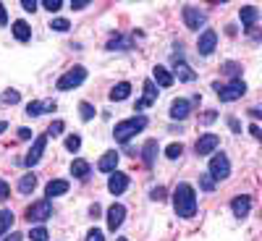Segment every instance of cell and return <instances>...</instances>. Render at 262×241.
<instances>
[{"instance_id":"cell-1","label":"cell","mask_w":262,"mask_h":241,"mask_svg":"<svg viewBox=\"0 0 262 241\" xmlns=\"http://www.w3.org/2000/svg\"><path fill=\"white\" fill-rule=\"evenodd\" d=\"M173 207H176L179 217H194V212H196V196H194V189L189 184H179L176 186V191H173Z\"/></svg>"},{"instance_id":"cell-2","label":"cell","mask_w":262,"mask_h":241,"mask_svg":"<svg viewBox=\"0 0 262 241\" xmlns=\"http://www.w3.org/2000/svg\"><path fill=\"white\" fill-rule=\"evenodd\" d=\"M144 126H147V118H144V116H131V118L116 123V131H113V134H116L118 142H128L134 134H139Z\"/></svg>"},{"instance_id":"cell-3","label":"cell","mask_w":262,"mask_h":241,"mask_svg":"<svg viewBox=\"0 0 262 241\" xmlns=\"http://www.w3.org/2000/svg\"><path fill=\"white\" fill-rule=\"evenodd\" d=\"M84 79H86V69L84 65H74V69H69L60 79H58V90L60 92H66V90H74V86H79V84H84Z\"/></svg>"},{"instance_id":"cell-4","label":"cell","mask_w":262,"mask_h":241,"mask_svg":"<svg viewBox=\"0 0 262 241\" xmlns=\"http://www.w3.org/2000/svg\"><path fill=\"white\" fill-rule=\"evenodd\" d=\"M215 90H217V97H221L223 102H233V100H242L244 92H247V84L242 79H233L231 84L221 86V84H215Z\"/></svg>"},{"instance_id":"cell-5","label":"cell","mask_w":262,"mask_h":241,"mask_svg":"<svg viewBox=\"0 0 262 241\" xmlns=\"http://www.w3.org/2000/svg\"><path fill=\"white\" fill-rule=\"evenodd\" d=\"M207 176H210L212 181H223V179L231 176V163H228V158L223 155V152L210 160V173H207Z\"/></svg>"},{"instance_id":"cell-6","label":"cell","mask_w":262,"mask_h":241,"mask_svg":"<svg viewBox=\"0 0 262 241\" xmlns=\"http://www.w3.org/2000/svg\"><path fill=\"white\" fill-rule=\"evenodd\" d=\"M53 215V207H50V200H42V202H34L27 207V221L29 223H39V221H48Z\"/></svg>"},{"instance_id":"cell-7","label":"cell","mask_w":262,"mask_h":241,"mask_svg":"<svg viewBox=\"0 0 262 241\" xmlns=\"http://www.w3.org/2000/svg\"><path fill=\"white\" fill-rule=\"evenodd\" d=\"M45 147H48V134H39V137L34 139L32 149L27 152L24 163H27V165H37V163H39V158H42V152H45Z\"/></svg>"},{"instance_id":"cell-8","label":"cell","mask_w":262,"mask_h":241,"mask_svg":"<svg viewBox=\"0 0 262 241\" xmlns=\"http://www.w3.org/2000/svg\"><path fill=\"white\" fill-rule=\"evenodd\" d=\"M221 144V139H217V134H202L200 139H196V144H194V149H196V155H210V152Z\"/></svg>"},{"instance_id":"cell-9","label":"cell","mask_w":262,"mask_h":241,"mask_svg":"<svg viewBox=\"0 0 262 241\" xmlns=\"http://www.w3.org/2000/svg\"><path fill=\"white\" fill-rule=\"evenodd\" d=\"M184 21H186L189 29H200L205 24V13L200 8H194V6H186L184 8Z\"/></svg>"},{"instance_id":"cell-10","label":"cell","mask_w":262,"mask_h":241,"mask_svg":"<svg viewBox=\"0 0 262 241\" xmlns=\"http://www.w3.org/2000/svg\"><path fill=\"white\" fill-rule=\"evenodd\" d=\"M123 217H126V207L123 205H113L111 210H107V228L118 231L123 226Z\"/></svg>"},{"instance_id":"cell-11","label":"cell","mask_w":262,"mask_h":241,"mask_svg":"<svg viewBox=\"0 0 262 241\" xmlns=\"http://www.w3.org/2000/svg\"><path fill=\"white\" fill-rule=\"evenodd\" d=\"M215 45H217V34H215L212 29H205V32L200 34V45H196V48H200V53H202V55H210V53L215 50Z\"/></svg>"},{"instance_id":"cell-12","label":"cell","mask_w":262,"mask_h":241,"mask_svg":"<svg viewBox=\"0 0 262 241\" xmlns=\"http://www.w3.org/2000/svg\"><path fill=\"white\" fill-rule=\"evenodd\" d=\"M107 189H111V194H123L128 189V176L121 173V170H113L111 181H107Z\"/></svg>"},{"instance_id":"cell-13","label":"cell","mask_w":262,"mask_h":241,"mask_svg":"<svg viewBox=\"0 0 262 241\" xmlns=\"http://www.w3.org/2000/svg\"><path fill=\"white\" fill-rule=\"evenodd\" d=\"M189 111H191V102H189V100H181V97H179V100L170 102V118H173V121H184V118L189 116Z\"/></svg>"},{"instance_id":"cell-14","label":"cell","mask_w":262,"mask_h":241,"mask_svg":"<svg viewBox=\"0 0 262 241\" xmlns=\"http://www.w3.org/2000/svg\"><path fill=\"white\" fill-rule=\"evenodd\" d=\"M155 100H158L155 81H144V97H142V100H137V111H144V107H149Z\"/></svg>"},{"instance_id":"cell-15","label":"cell","mask_w":262,"mask_h":241,"mask_svg":"<svg viewBox=\"0 0 262 241\" xmlns=\"http://www.w3.org/2000/svg\"><path fill=\"white\" fill-rule=\"evenodd\" d=\"M97 168H100L102 173H113V170L118 168V152H116V149L105 152V155L100 158V163H97Z\"/></svg>"},{"instance_id":"cell-16","label":"cell","mask_w":262,"mask_h":241,"mask_svg":"<svg viewBox=\"0 0 262 241\" xmlns=\"http://www.w3.org/2000/svg\"><path fill=\"white\" fill-rule=\"evenodd\" d=\"M231 210H233L236 217H247L249 210H252V200L249 196H236V200L231 202Z\"/></svg>"},{"instance_id":"cell-17","label":"cell","mask_w":262,"mask_h":241,"mask_svg":"<svg viewBox=\"0 0 262 241\" xmlns=\"http://www.w3.org/2000/svg\"><path fill=\"white\" fill-rule=\"evenodd\" d=\"M55 111V102H39V100H32L27 105V116H42V113H53Z\"/></svg>"},{"instance_id":"cell-18","label":"cell","mask_w":262,"mask_h":241,"mask_svg":"<svg viewBox=\"0 0 262 241\" xmlns=\"http://www.w3.org/2000/svg\"><path fill=\"white\" fill-rule=\"evenodd\" d=\"M69 191V181H63V179H53L48 186H45V194H48V200H53V196H60Z\"/></svg>"},{"instance_id":"cell-19","label":"cell","mask_w":262,"mask_h":241,"mask_svg":"<svg viewBox=\"0 0 262 241\" xmlns=\"http://www.w3.org/2000/svg\"><path fill=\"white\" fill-rule=\"evenodd\" d=\"M155 158H158V139H147L144 147H142V160H144V165H152V163H155Z\"/></svg>"},{"instance_id":"cell-20","label":"cell","mask_w":262,"mask_h":241,"mask_svg":"<svg viewBox=\"0 0 262 241\" xmlns=\"http://www.w3.org/2000/svg\"><path fill=\"white\" fill-rule=\"evenodd\" d=\"M13 37L18 42H29L32 39V29H29L27 21H13Z\"/></svg>"},{"instance_id":"cell-21","label":"cell","mask_w":262,"mask_h":241,"mask_svg":"<svg viewBox=\"0 0 262 241\" xmlns=\"http://www.w3.org/2000/svg\"><path fill=\"white\" fill-rule=\"evenodd\" d=\"M152 79H155L160 86H170V84H173V74L165 69V65H155V71H152Z\"/></svg>"},{"instance_id":"cell-22","label":"cell","mask_w":262,"mask_h":241,"mask_svg":"<svg viewBox=\"0 0 262 241\" xmlns=\"http://www.w3.org/2000/svg\"><path fill=\"white\" fill-rule=\"evenodd\" d=\"M128 92H131V84L128 81H121V84H116L113 90H111V100L113 102H121V100L128 97Z\"/></svg>"},{"instance_id":"cell-23","label":"cell","mask_w":262,"mask_h":241,"mask_svg":"<svg viewBox=\"0 0 262 241\" xmlns=\"http://www.w3.org/2000/svg\"><path fill=\"white\" fill-rule=\"evenodd\" d=\"M257 16H259V11H257L254 6H244V8H242V21H244V27H247V29L254 27Z\"/></svg>"},{"instance_id":"cell-24","label":"cell","mask_w":262,"mask_h":241,"mask_svg":"<svg viewBox=\"0 0 262 241\" xmlns=\"http://www.w3.org/2000/svg\"><path fill=\"white\" fill-rule=\"evenodd\" d=\"M71 176L86 179V176H90V163H86V160H74L71 163Z\"/></svg>"},{"instance_id":"cell-25","label":"cell","mask_w":262,"mask_h":241,"mask_svg":"<svg viewBox=\"0 0 262 241\" xmlns=\"http://www.w3.org/2000/svg\"><path fill=\"white\" fill-rule=\"evenodd\" d=\"M176 76H179L181 81H194V79H196V74L189 69L184 60H176Z\"/></svg>"},{"instance_id":"cell-26","label":"cell","mask_w":262,"mask_h":241,"mask_svg":"<svg viewBox=\"0 0 262 241\" xmlns=\"http://www.w3.org/2000/svg\"><path fill=\"white\" fill-rule=\"evenodd\" d=\"M34 186H37L34 173H29V176H21V181H18V191H21V194H32Z\"/></svg>"},{"instance_id":"cell-27","label":"cell","mask_w":262,"mask_h":241,"mask_svg":"<svg viewBox=\"0 0 262 241\" xmlns=\"http://www.w3.org/2000/svg\"><path fill=\"white\" fill-rule=\"evenodd\" d=\"M11 226H13V212L11 210H3V212H0V238L8 233Z\"/></svg>"},{"instance_id":"cell-28","label":"cell","mask_w":262,"mask_h":241,"mask_svg":"<svg viewBox=\"0 0 262 241\" xmlns=\"http://www.w3.org/2000/svg\"><path fill=\"white\" fill-rule=\"evenodd\" d=\"M181 152H184L181 142H173V144L165 147V158H168V160H179V158H181Z\"/></svg>"},{"instance_id":"cell-29","label":"cell","mask_w":262,"mask_h":241,"mask_svg":"<svg viewBox=\"0 0 262 241\" xmlns=\"http://www.w3.org/2000/svg\"><path fill=\"white\" fill-rule=\"evenodd\" d=\"M79 113H81V121H92L95 118V107L90 102H81L79 105Z\"/></svg>"},{"instance_id":"cell-30","label":"cell","mask_w":262,"mask_h":241,"mask_svg":"<svg viewBox=\"0 0 262 241\" xmlns=\"http://www.w3.org/2000/svg\"><path fill=\"white\" fill-rule=\"evenodd\" d=\"M116 48L128 50V48H131V42H128V39H123V37H113L111 42H107V50H116Z\"/></svg>"},{"instance_id":"cell-31","label":"cell","mask_w":262,"mask_h":241,"mask_svg":"<svg viewBox=\"0 0 262 241\" xmlns=\"http://www.w3.org/2000/svg\"><path fill=\"white\" fill-rule=\"evenodd\" d=\"M63 128H66L63 121H53L50 128H48V137H60V134H63Z\"/></svg>"},{"instance_id":"cell-32","label":"cell","mask_w":262,"mask_h":241,"mask_svg":"<svg viewBox=\"0 0 262 241\" xmlns=\"http://www.w3.org/2000/svg\"><path fill=\"white\" fill-rule=\"evenodd\" d=\"M50 29H55V32H69V21H66V18H53V21H50Z\"/></svg>"},{"instance_id":"cell-33","label":"cell","mask_w":262,"mask_h":241,"mask_svg":"<svg viewBox=\"0 0 262 241\" xmlns=\"http://www.w3.org/2000/svg\"><path fill=\"white\" fill-rule=\"evenodd\" d=\"M29 238H32V241H48V231L42 228V226H39V228H32Z\"/></svg>"},{"instance_id":"cell-34","label":"cell","mask_w":262,"mask_h":241,"mask_svg":"<svg viewBox=\"0 0 262 241\" xmlns=\"http://www.w3.org/2000/svg\"><path fill=\"white\" fill-rule=\"evenodd\" d=\"M81 147V137H76V134H71L69 139H66V149H71V152H76Z\"/></svg>"},{"instance_id":"cell-35","label":"cell","mask_w":262,"mask_h":241,"mask_svg":"<svg viewBox=\"0 0 262 241\" xmlns=\"http://www.w3.org/2000/svg\"><path fill=\"white\" fill-rule=\"evenodd\" d=\"M18 100H21V95H18L16 90H8V92L3 95V102H8V105H16Z\"/></svg>"},{"instance_id":"cell-36","label":"cell","mask_w":262,"mask_h":241,"mask_svg":"<svg viewBox=\"0 0 262 241\" xmlns=\"http://www.w3.org/2000/svg\"><path fill=\"white\" fill-rule=\"evenodd\" d=\"M200 186H202L205 191H212V189H215V181H212V179L207 176V173H205V176H200Z\"/></svg>"},{"instance_id":"cell-37","label":"cell","mask_w":262,"mask_h":241,"mask_svg":"<svg viewBox=\"0 0 262 241\" xmlns=\"http://www.w3.org/2000/svg\"><path fill=\"white\" fill-rule=\"evenodd\" d=\"M223 71H226L228 76H233V79H236V74L242 71V65H238V63H226V65H223Z\"/></svg>"},{"instance_id":"cell-38","label":"cell","mask_w":262,"mask_h":241,"mask_svg":"<svg viewBox=\"0 0 262 241\" xmlns=\"http://www.w3.org/2000/svg\"><path fill=\"white\" fill-rule=\"evenodd\" d=\"M86 241H105V236H102L100 228H92L90 233H86Z\"/></svg>"},{"instance_id":"cell-39","label":"cell","mask_w":262,"mask_h":241,"mask_svg":"<svg viewBox=\"0 0 262 241\" xmlns=\"http://www.w3.org/2000/svg\"><path fill=\"white\" fill-rule=\"evenodd\" d=\"M42 6H45V8L50 11V13H55V11H58V8H60L63 3H60V0H45V3H42Z\"/></svg>"},{"instance_id":"cell-40","label":"cell","mask_w":262,"mask_h":241,"mask_svg":"<svg viewBox=\"0 0 262 241\" xmlns=\"http://www.w3.org/2000/svg\"><path fill=\"white\" fill-rule=\"evenodd\" d=\"M152 200H155V202H163V200H165V189H163V186L152 189Z\"/></svg>"},{"instance_id":"cell-41","label":"cell","mask_w":262,"mask_h":241,"mask_svg":"<svg viewBox=\"0 0 262 241\" xmlns=\"http://www.w3.org/2000/svg\"><path fill=\"white\" fill-rule=\"evenodd\" d=\"M8 194H11V186L0 179V200H8Z\"/></svg>"},{"instance_id":"cell-42","label":"cell","mask_w":262,"mask_h":241,"mask_svg":"<svg viewBox=\"0 0 262 241\" xmlns=\"http://www.w3.org/2000/svg\"><path fill=\"white\" fill-rule=\"evenodd\" d=\"M21 8H24V11H37V3H34V0H21Z\"/></svg>"},{"instance_id":"cell-43","label":"cell","mask_w":262,"mask_h":241,"mask_svg":"<svg viewBox=\"0 0 262 241\" xmlns=\"http://www.w3.org/2000/svg\"><path fill=\"white\" fill-rule=\"evenodd\" d=\"M18 139H24V142H27V139H32V131H29L27 126H21V128H18Z\"/></svg>"},{"instance_id":"cell-44","label":"cell","mask_w":262,"mask_h":241,"mask_svg":"<svg viewBox=\"0 0 262 241\" xmlns=\"http://www.w3.org/2000/svg\"><path fill=\"white\" fill-rule=\"evenodd\" d=\"M8 24V13H6V6L0 3V27H6Z\"/></svg>"},{"instance_id":"cell-45","label":"cell","mask_w":262,"mask_h":241,"mask_svg":"<svg viewBox=\"0 0 262 241\" xmlns=\"http://www.w3.org/2000/svg\"><path fill=\"white\" fill-rule=\"evenodd\" d=\"M90 3H86V0H71V8L74 11H81V8H86Z\"/></svg>"},{"instance_id":"cell-46","label":"cell","mask_w":262,"mask_h":241,"mask_svg":"<svg viewBox=\"0 0 262 241\" xmlns=\"http://www.w3.org/2000/svg\"><path fill=\"white\" fill-rule=\"evenodd\" d=\"M215 118H217V113H215V111H207V113L202 116V121H205V123H212Z\"/></svg>"},{"instance_id":"cell-47","label":"cell","mask_w":262,"mask_h":241,"mask_svg":"<svg viewBox=\"0 0 262 241\" xmlns=\"http://www.w3.org/2000/svg\"><path fill=\"white\" fill-rule=\"evenodd\" d=\"M249 134H252L254 139H259V137H262V134H259V126H257V123H252V126H249Z\"/></svg>"},{"instance_id":"cell-48","label":"cell","mask_w":262,"mask_h":241,"mask_svg":"<svg viewBox=\"0 0 262 241\" xmlns=\"http://www.w3.org/2000/svg\"><path fill=\"white\" fill-rule=\"evenodd\" d=\"M228 126H231V128L236 131V134H238V131H242V126H238V121H236V118H228Z\"/></svg>"},{"instance_id":"cell-49","label":"cell","mask_w":262,"mask_h":241,"mask_svg":"<svg viewBox=\"0 0 262 241\" xmlns=\"http://www.w3.org/2000/svg\"><path fill=\"white\" fill-rule=\"evenodd\" d=\"M100 212H102V210H100V205H97V202H95V205H92V207H90V215H92V217H97V215H100Z\"/></svg>"},{"instance_id":"cell-50","label":"cell","mask_w":262,"mask_h":241,"mask_svg":"<svg viewBox=\"0 0 262 241\" xmlns=\"http://www.w3.org/2000/svg\"><path fill=\"white\" fill-rule=\"evenodd\" d=\"M21 238H24L21 233H11V236H6V241H21Z\"/></svg>"},{"instance_id":"cell-51","label":"cell","mask_w":262,"mask_h":241,"mask_svg":"<svg viewBox=\"0 0 262 241\" xmlns=\"http://www.w3.org/2000/svg\"><path fill=\"white\" fill-rule=\"evenodd\" d=\"M6 128H8V123H6V121H0V134H3Z\"/></svg>"},{"instance_id":"cell-52","label":"cell","mask_w":262,"mask_h":241,"mask_svg":"<svg viewBox=\"0 0 262 241\" xmlns=\"http://www.w3.org/2000/svg\"><path fill=\"white\" fill-rule=\"evenodd\" d=\"M118 241H126V238H118Z\"/></svg>"}]
</instances>
